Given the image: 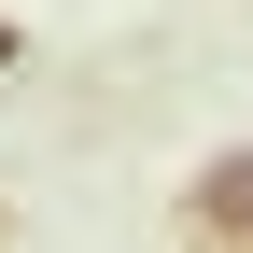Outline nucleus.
<instances>
[{
  "label": "nucleus",
  "instance_id": "f257e3e1",
  "mask_svg": "<svg viewBox=\"0 0 253 253\" xmlns=\"http://www.w3.org/2000/svg\"><path fill=\"white\" fill-rule=\"evenodd\" d=\"M183 253H253V141L183 183Z\"/></svg>",
  "mask_w": 253,
  "mask_h": 253
},
{
  "label": "nucleus",
  "instance_id": "f03ea898",
  "mask_svg": "<svg viewBox=\"0 0 253 253\" xmlns=\"http://www.w3.org/2000/svg\"><path fill=\"white\" fill-rule=\"evenodd\" d=\"M14 56H28V28H0V71H14Z\"/></svg>",
  "mask_w": 253,
  "mask_h": 253
}]
</instances>
